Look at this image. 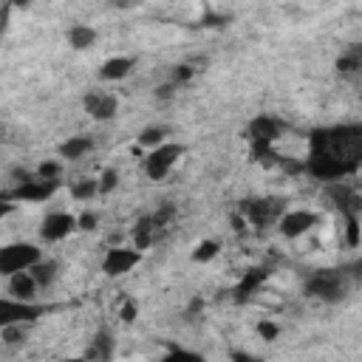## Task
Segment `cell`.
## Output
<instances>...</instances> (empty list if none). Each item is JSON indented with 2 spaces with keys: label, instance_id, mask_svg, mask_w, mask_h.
Listing matches in <instances>:
<instances>
[{
  "label": "cell",
  "instance_id": "1",
  "mask_svg": "<svg viewBox=\"0 0 362 362\" xmlns=\"http://www.w3.org/2000/svg\"><path fill=\"white\" fill-rule=\"evenodd\" d=\"M351 291V280L345 272H334V269H322L314 272L305 280V294L322 300V303H339L345 294Z\"/></svg>",
  "mask_w": 362,
  "mask_h": 362
},
{
  "label": "cell",
  "instance_id": "2",
  "mask_svg": "<svg viewBox=\"0 0 362 362\" xmlns=\"http://www.w3.org/2000/svg\"><path fill=\"white\" fill-rule=\"evenodd\" d=\"M286 212V201L283 198H252L240 204V215L249 226L255 229H266V226H277L280 215Z\"/></svg>",
  "mask_w": 362,
  "mask_h": 362
},
{
  "label": "cell",
  "instance_id": "3",
  "mask_svg": "<svg viewBox=\"0 0 362 362\" xmlns=\"http://www.w3.org/2000/svg\"><path fill=\"white\" fill-rule=\"evenodd\" d=\"M181 156H184V147H181V144L161 141L158 147H153V150L144 156V173H147V178H153V181L167 178L170 170L178 164Z\"/></svg>",
  "mask_w": 362,
  "mask_h": 362
},
{
  "label": "cell",
  "instance_id": "4",
  "mask_svg": "<svg viewBox=\"0 0 362 362\" xmlns=\"http://www.w3.org/2000/svg\"><path fill=\"white\" fill-rule=\"evenodd\" d=\"M40 257H42V252L34 243H8V246H0V274L8 277L14 272L31 269Z\"/></svg>",
  "mask_w": 362,
  "mask_h": 362
},
{
  "label": "cell",
  "instance_id": "5",
  "mask_svg": "<svg viewBox=\"0 0 362 362\" xmlns=\"http://www.w3.org/2000/svg\"><path fill=\"white\" fill-rule=\"evenodd\" d=\"M280 133H283V124L274 116H266V113L255 116L249 122V141H252L255 156H263V158L272 156V141L280 139Z\"/></svg>",
  "mask_w": 362,
  "mask_h": 362
},
{
  "label": "cell",
  "instance_id": "6",
  "mask_svg": "<svg viewBox=\"0 0 362 362\" xmlns=\"http://www.w3.org/2000/svg\"><path fill=\"white\" fill-rule=\"evenodd\" d=\"M139 260H141V252H139L136 246H113V249H107V255L102 257V272L110 274V277H122V274H127Z\"/></svg>",
  "mask_w": 362,
  "mask_h": 362
},
{
  "label": "cell",
  "instance_id": "7",
  "mask_svg": "<svg viewBox=\"0 0 362 362\" xmlns=\"http://www.w3.org/2000/svg\"><path fill=\"white\" fill-rule=\"evenodd\" d=\"M76 229V215L71 212H48L40 223V238L48 240V243H57V240H65L71 232Z\"/></svg>",
  "mask_w": 362,
  "mask_h": 362
},
{
  "label": "cell",
  "instance_id": "8",
  "mask_svg": "<svg viewBox=\"0 0 362 362\" xmlns=\"http://www.w3.org/2000/svg\"><path fill=\"white\" fill-rule=\"evenodd\" d=\"M317 212H308V209H294V212H283L280 221H277V229L283 238H303L311 226H317Z\"/></svg>",
  "mask_w": 362,
  "mask_h": 362
},
{
  "label": "cell",
  "instance_id": "9",
  "mask_svg": "<svg viewBox=\"0 0 362 362\" xmlns=\"http://www.w3.org/2000/svg\"><path fill=\"white\" fill-rule=\"evenodd\" d=\"M59 187V181H48V178H40V175H28L25 181L17 184V189L11 192L14 201H45L54 195V189Z\"/></svg>",
  "mask_w": 362,
  "mask_h": 362
},
{
  "label": "cell",
  "instance_id": "10",
  "mask_svg": "<svg viewBox=\"0 0 362 362\" xmlns=\"http://www.w3.org/2000/svg\"><path fill=\"white\" fill-rule=\"evenodd\" d=\"M82 105H85V113H90V119H96V122H107L119 110V99L113 93H99V90L88 93Z\"/></svg>",
  "mask_w": 362,
  "mask_h": 362
},
{
  "label": "cell",
  "instance_id": "11",
  "mask_svg": "<svg viewBox=\"0 0 362 362\" xmlns=\"http://www.w3.org/2000/svg\"><path fill=\"white\" fill-rule=\"evenodd\" d=\"M37 288H40V286H37V280L31 277L28 269L8 274V297H11V300H17V303H31V300L37 297Z\"/></svg>",
  "mask_w": 362,
  "mask_h": 362
},
{
  "label": "cell",
  "instance_id": "12",
  "mask_svg": "<svg viewBox=\"0 0 362 362\" xmlns=\"http://www.w3.org/2000/svg\"><path fill=\"white\" fill-rule=\"evenodd\" d=\"M37 308L31 303H17L11 297H0V328L17 320H34Z\"/></svg>",
  "mask_w": 362,
  "mask_h": 362
},
{
  "label": "cell",
  "instance_id": "13",
  "mask_svg": "<svg viewBox=\"0 0 362 362\" xmlns=\"http://www.w3.org/2000/svg\"><path fill=\"white\" fill-rule=\"evenodd\" d=\"M133 65H136V59H133V57H110V59H105V62H102L99 76H102V79H107V82H116V79H124V76L133 71Z\"/></svg>",
  "mask_w": 362,
  "mask_h": 362
},
{
  "label": "cell",
  "instance_id": "14",
  "mask_svg": "<svg viewBox=\"0 0 362 362\" xmlns=\"http://www.w3.org/2000/svg\"><path fill=\"white\" fill-rule=\"evenodd\" d=\"M130 238H133V246H136L139 252H144V249L153 243V238H156V226H153V218H150V215H141V218L133 223V229H130Z\"/></svg>",
  "mask_w": 362,
  "mask_h": 362
},
{
  "label": "cell",
  "instance_id": "15",
  "mask_svg": "<svg viewBox=\"0 0 362 362\" xmlns=\"http://www.w3.org/2000/svg\"><path fill=\"white\" fill-rule=\"evenodd\" d=\"M93 42H96V28L82 25V23H74V25L68 28V45H71L74 51H85V48H90Z\"/></svg>",
  "mask_w": 362,
  "mask_h": 362
},
{
  "label": "cell",
  "instance_id": "16",
  "mask_svg": "<svg viewBox=\"0 0 362 362\" xmlns=\"http://www.w3.org/2000/svg\"><path fill=\"white\" fill-rule=\"evenodd\" d=\"M28 272H31V277L37 280V286H40V288H48V286L57 280V274H59V263H57V260H51V257H48V260H42V257H40Z\"/></svg>",
  "mask_w": 362,
  "mask_h": 362
},
{
  "label": "cell",
  "instance_id": "17",
  "mask_svg": "<svg viewBox=\"0 0 362 362\" xmlns=\"http://www.w3.org/2000/svg\"><path fill=\"white\" fill-rule=\"evenodd\" d=\"M93 150V139L90 136H71L68 141H62L59 147V156L62 158H82L85 153Z\"/></svg>",
  "mask_w": 362,
  "mask_h": 362
},
{
  "label": "cell",
  "instance_id": "18",
  "mask_svg": "<svg viewBox=\"0 0 362 362\" xmlns=\"http://www.w3.org/2000/svg\"><path fill=\"white\" fill-rule=\"evenodd\" d=\"M110 354H113V339H110L107 331H99V334L90 339L88 351H85L88 359H110Z\"/></svg>",
  "mask_w": 362,
  "mask_h": 362
},
{
  "label": "cell",
  "instance_id": "19",
  "mask_svg": "<svg viewBox=\"0 0 362 362\" xmlns=\"http://www.w3.org/2000/svg\"><path fill=\"white\" fill-rule=\"evenodd\" d=\"M23 322H31V320H17V322L3 325V328H0V339H3L6 345H20V342H25L28 325H23Z\"/></svg>",
  "mask_w": 362,
  "mask_h": 362
},
{
  "label": "cell",
  "instance_id": "20",
  "mask_svg": "<svg viewBox=\"0 0 362 362\" xmlns=\"http://www.w3.org/2000/svg\"><path fill=\"white\" fill-rule=\"evenodd\" d=\"M71 195L76 201H90L93 195H99V181L96 178H79L71 184Z\"/></svg>",
  "mask_w": 362,
  "mask_h": 362
},
{
  "label": "cell",
  "instance_id": "21",
  "mask_svg": "<svg viewBox=\"0 0 362 362\" xmlns=\"http://www.w3.org/2000/svg\"><path fill=\"white\" fill-rule=\"evenodd\" d=\"M218 252H221V243L212 240V238H206V240H201V243L195 246L192 260H195V263H209L212 257H218Z\"/></svg>",
  "mask_w": 362,
  "mask_h": 362
},
{
  "label": "cell",
  "instance_id": "22",
  "mask_svg": "<svg viewBox=\"0 0 362 362\" xmlns=\"http://www.w3.org/2000/svg\"><path fill=\"white\" fill-rule=\"evenodd\" d=\"M164 136H167L164 127H144L136 141H139V147H150V150H153V147H158V144L164 141Z\"/></svg>",
  "mask_w": 362,
  "mask_h": 362
},
{
  "label": "cell",
  "instance_id": "23",
  "mask_svg": "<svg viewBox=\"0 0 362 362\" xmlns=\"http://www.w3.org/2000/svg\"><path fill=\"white\" fill-rule=\"evenodd\" d=\"M150 218H153V226H156V232H158V229H164V226H167V223L175 218V204H173V201H164V204H158V209H156Z\"/></svg>",
  "mask_w": 362,
  "mask_h": 362
},
{
  "label": "cell",
  "instance_id": "24",
  "mask_svg": "<svg viewBox=\"0 0 362 362\" xmlns=\"http://www.w3.org/2000/svg\"><path fill=\"white\" fill-rule=\"evenodd\" d=\"M263 280H266V272H263V269H252L249 274H243V280H240V286H238V294H255Z\"/></svg>",
  "mask_w": 362,
  "mask_h": 362
},
{
  "label": "cell",
  "instance_id": "25",
  "mask_svg": "<svg viewBox=\"0 0 362 362\" xmlns=\"http://www.w3.org/2000/svg\"><path fill=\"white\" fill-rule=\"evenodd\" d=\"M345 238H348L351 249L359 246V215L356 212H348V218H345Z\"/></svg>",
  "mask_w": 362,
  "mask_h": 362
},
{
  "label": "cell",
  "instance_id": "26",
  "mask_svg": "<svg viewBox=\"0 0 362 362\" xmlns=\"http://www.w3.org/2000/svg\"><path fill=\"white\" fill-rule=\"evenodd\" d=\"M337 68H339V74H356V71L362 68V59H359V51H351V54H345V57H339V59H337Z\"/></svg>",
  "mask_w": 362,
  "mask_h": 362
},
{
  "label": "cell",
  "instance_id": "27",
  "mask_svg": "<svg viewBox=\"0 0 362 362\" xmlns=\"http://www.w3.org/2000/svg\"><path fill=\"white\" fill-rule=\"evenodd\" d=\"M255 331H257V337H260V339H266V342H272V339H277V337H280V325H277L274 320H257Z\"/></svg>",
  "mask_w": 362,
  "mask_h": 362
},
{
  "label": "cell",
  "instance_id": "28",
  "mask_svg": "<svg viewBox=\"0 0 362 362\" xmlns=\"http://www.w3.org/2000/svg\"><path fill=\"white\" fill-rule=\"evenodd\" d=\"M96 181H99V195H107L110 189H116V184H119V173H116L113 167H107Z\"/></svg>",
  "mask_w": 362,
  "mask_h": 362
},
{
  "label": "cell",
  "instance_id": "29",
  "mask_svg": "<svg viewBox=\"0 0 362 362\" xmlns=\"http://www.w3.org/2000/svg\"><path fill=\"white\" fill-rule=\"evenodd\" d=\"M37 175H40V178H48V181H59L62 164H59V161H42V164L37 167Z\"/></svg>",
  "mask_w": 362,
  "mask_h": 362
},
{
  "label": "cell",
  "instance_id": "30",
  "mask_svg": "<svg viewBox=\"0 0 362 362\" xmlns=\"http://www.w3.org/2000/svg\"><path fill=\"white\" fill-rule=\"evenodd\" d=\"M119 317H122V322H133L136 317H139V303L130 297V300H124L122 303V308H119Z\"/></svg>",
  "mask_w": 362,
  "mask_h": 362
},
{
  "label": "cell",
  "instance_id": "31",
  "mask_svg": "<svg viewBox=\"0 0 362 362\" xmlns=\"http://www.w3.org/2000/svg\"><path fill=\"white\" fill-rule=\"evenodd\" d=\"M96 223H99L96 212H82V215L76 218V229H82V232H93V229H96Z\"/></svg>",
  "mask_w": 362,
  "mask_h": 362
},
{
  "label": "cell",
  "instance_id": "32",
  "mask_svg": "<svg viewBox=\"0 0 362 362\" xmlns=\"http://www.w3.org/2000/svg\"><path fill=\"white\" fill-rule=\"evenodd\" d=\"M192 74H195V68H192V65H178V68L173 71V82H175V85L189 82V79H192Z\"/></svg>",
  "mask_w": 362,
  "mask_h": 362
},
{
  "label": "cell",
  "instance_id": "33",
  "mask_svg": "<svg viewBox=\"0 0 362 362\" xmlns=\"http://www.w3.org/2000/svg\"><path fill=\"white\" fill-rule=\"evenodd\" d=\"M175 88H178L175 82H164V85H158V88H156V99H158V102L173 99V96H175Z\"/></svg>",
  "mask_w": 362,
  "mask_h": 362
},
{
  "label": "cell",
  "instance_id": "34",
  "mask_svg": "<svg viewBox=\"0 0 362 362\" xmlns=\"http://www.w3.org/2000/svg\"><path fill=\"white\" fill-rule=\"evenodd\" d=\"M110 3H113L116 8H136L141 0H110Z\"/></svg>",
  "mask_w": 362,
  "mask_h": 362
},
{
  "label": "cell",
  "instance_id": "35",
  "mask_svg": "<svg viewBox=\"0 0 362 362\" xmlns=\"http://www.w3.org/2000/svg\"><path fill=\"white\" fill-rule=\"evenodd\" d=\"M11 209H14V204H11V201H0V221H3L6 215H11Z\"/></svg>",
  "mask_w": 362,
  "mask_h": 362
}]
</instances>
